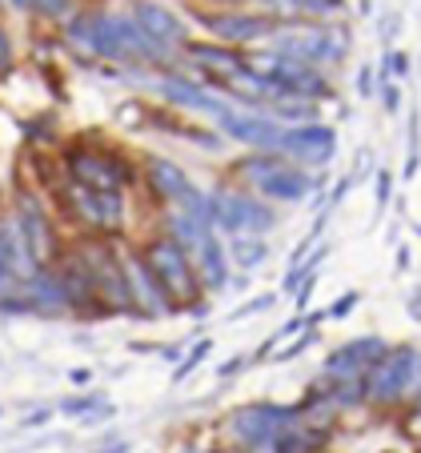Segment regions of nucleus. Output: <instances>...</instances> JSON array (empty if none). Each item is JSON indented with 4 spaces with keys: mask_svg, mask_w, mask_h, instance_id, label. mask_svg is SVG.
Returning <instances> with one entry per match:
<instances>
[{
    "mask_svg": "<svg viewBox=\"0 0 421 453\" xmlns=\"http://www.w3.org/2000/svg\"><path fill=\"white\" fill-rule=\"evenodd\" d=\"M141 249V261L149 265V273L157 277V285L165 289V297L177 305V313H189V317H205L209 313V293L197 277V265L193 257L177 245L165 229H153L137 241Z\"/></svg>",
    "mask_w": 421,
    "mask_h": 453,
    "instance_id": "f257e3e1",
    "label": "nucleus"
},
{
    "mask_svg": "<svg viewBox=\"0 0 421 453\" xmlns=\"http://www.w3.org/2000/svg\"><path fill=\"white\" fill-rule=\"evenodd\" d=\"M60 161L77 185L109 188V193H129L141 185V161L112 141H101L96 133H77L73 141L60 145Z\"/></svg>",
    "mask_w": 421,
    "mask_h": 453,
    "instance_id": "f03ea898",
    "label": "nucleus"
},
{
    "mask_svg": "<svg viewBox=\"0 0 421 453\" xmlns=\"http://www.w3.org/2000/svg\"><path fill=\"white\" fill-rule=\"evenodd\" d=\"M125 237H101V233H73L69 237V249L77 253L80 265H85L104 317H137L129 277H125V261H120V241Z\"/></svg>",
    "mask_w": 421,
    "mask_h": 453,
    "instance_id": "7ed1b4c3",
    "label": "nucleus"
},
{
    "mask_svg": "<svg viewBox=\"0 0 421 453\" xmlns=\"http://www.w3.org/2000/svg\"><path fill=\"white\" fill-rule=\"evenodd\" d=\"M52 209L77 233H101V237H125L129 233V193L88 188L69 177V185L60 188Z\"/></svg>",
    "mask_w": 421,
    "mask_h": 453,
    "instance_id": "20e7f679",
    "label": "nucleus"
},
{
    "mask_svg": "<svg viewBox=\"0 0 421 453\" xmlns=\"http://www.w3.org/2000/svg\"><path fill=\"white\" fill-rule=\"evenodd\" d=\"M12 221H17L20 233V249H25L28 265L41 273V269H52L69 249V237L60 233V221L52 217V205L28 185H12Z\"/></svg>",
    "mask_w": 421,
    "mask_h": 453,
    "instance_id": "39448f33",
    "label": "nucleus"
},
{
    "mask_svg": "<svg viewBox=\"0 0 421 453\" xmlns=\"http://www.w3.org/2000/svg\"><path fill=\"white\" fill-rule=\"evenodd\" d=\"M209 221L225 241L233 237H269L281 229V209L261 201L253 188L241 185H217L209 188Z\"/></svg>",
    "mask_w": 421,
    "mask_h": 453,
    "instance_id": "423d86ee",
    "label": "nucleus"
},
{
    "mask_svg": "<svg viewBox=\"0 0 421 453\" xmlns=\"http://www.w3.org/2000/svg\"><path fill=\"white\" fill-rule=\"evenodd\" d=\"M297 418H301L297 402H293V405H281V402H245V405H237V410L225 413L221 429H225V437H229V445H237V449L273 453L281 429L293 426Z\"/></svg>",
    "mask_w": 421,
    "mask_h": 453,
    "instance_id": "0eeeda50",
    "label": "nucleus"
},
{
    "mask_svg": "<svg viewBox=\"0 0 421 453\" xmlns=\"http://www.w3.org/2000/svg\"><path fill=\"white\" fill-rule=\"evenodd\" d=\"M189 25H197L209 41L233 44V49H261L269 44V36L277 33V20L265 17L261 9H185Z\"/></svg>",
    "mask_w": 421,
    "mask_h": 453,
    "instance_id": "6e6552de",
    "label": "nucleus"
},
{
    "mask_svg": "<svg viewBox=\"0 0 421 453\" xmlns=\"http://www.w3.org/2000/svg\"><path fill=\"white\" fill-rule=\"evenodd\" d=\"M413 353H417V342H397L389 345L386 357L365 369V405L370 410L381 413L405 410V385H410Z\"/></svg>",
    "mask_w": 421,
    "mask_h": 453,
    "instance_id": "1a4fd4ad",
    "label": "nucleus"
},
{
    "mask_svg": "<svg viewBox=\"0 0 421 453\" xmlns=\"http://www.w3.org/2000/svg\"><path fill=\"white\" fill-rule=\"evenodd\" d=\"M217 133L225 141L241 149H257V153H281V137L285 125L277 117H269L265 109H241V104H229L221 117L213 120Z\"/></svg>",
    "mask_w": 421,
    "mask_h": 453,
    "instance_id": "9d476101",
    "label": "nucleus"
},
{
    "mask_svg": "<svg viewBox=\"0 0 421 453\" xmlns=\"http://www.w3.org/2000/svg\"><path fill=\"white\" fill-rule=\"evenodd\" d=\"M180 65L189 73H197L209 88L221 93L233 77L249 69V60H245V49H233V44H221V41H197L193 36L185 49H180Z\"/></svg>",
    "mask_w": 421,
    "mask_h": 453,
    "instance_id": "9b49d317",
    "label": "nucleus"
},
{
    "mask_svg": "<svg viewBox=\"0 0 421 453\" xmlns=\"http://www.w3.org/2000/svg\"><path fill=\"white\" fill-rule=\"evenodd\" d=\"M120 261H125V277H129V293L133 305H137V321H169V317H180L177 305L165 297V289L157 285V277L149 273V265L141 261L137 241H120Z\"/></svg>",
    "mask_w": 421,
    "mask_h": 453,
    "instance_id": "f8f14e48",
    "label": "nucleus"
},
{
    "mask_svg": "<svg viewBox=\"0 0 421 453\" xmlns=\"http://www.w3.org/2000/svg\"><path fill=\"white\" fill-rule=\"evenodd\" d=\"M281 157L313 173H325L337 157V128L329 120H310V125H289L281 137Z\"/></svg>",
    "mask_w": 421,
    "mask_h": 453,
    "instance_id": "ddd939ff",
    "label": "nucleus"
},
{
    "mask_svg": "<svg viewBox=\"0 0 421 453\" xmlns=\"http://www.w3.org/2000/svg\"><path fill=\"white\" fill-rule=\"evenodd\" d=\"M325 180H329V173L301 169V165H293L289 157H281V165H277L253 193H257L261 201H269V205H277V209H297V205H305L313 193H321Z\"/></svg>",
    "mask_w": 421,
    "mask_h": 453,
    "instance_id": "4468645a",
    "label": "nucleus"
},
{
    "mask_svg": "<svg viewBox=\"0 0 421 453\" xmlns=\"http://www.w3.org/2000/svg\"><path fill=\"white\" fill-rule=\"evenodd\" d=\"M389 337L381 334H361V337H349V342L333 345V349L325 353V361H321V377L325 381H349V377H365V369L373 365V361H381L389 353Z\"/></svg>",
    "mask_w": 421,
    "mask_h": 453,
    "instance_id": "2eb2a0df",
    "label": "nucleus"
},
{
    "mask_svg": "<svg viewBox=\"0 0 421 453\" xmlns=\"http://www.w3.org/2000/svg\"><path fill=\"white\" fill-rule=\"evenodd\" d=\"M129 17L137 20L157 44H165V49H172V52H180L193 41L189 17H185L180 9H172L169 0H133Z\"/></svg>",
    "mask_w": 421,
    "mask_h": 453,
    "instance_id": "dca6fc26",
    "label": "nucleus"
},
{
    "mask_svg": "<svg viewBox=\"0 0 421 453\" xmlns=\"http://www.w3.org/2000/svg\"><path fill=\"white\" fill-rule=\"evenodd\" d=\"M52 277H57L60 293H65L69 317H77V321H109L104 309H101V301H96V293H93V281H88L85 265L77 261L73 249H65V257L52 265Z\"/></svg>",
    "mask_w": 421,
    "mask_h": 453,
    "instance_id": "f3484780",
    "label": "nucleus"
},
{
    "mask_svg": "<svg viewBox=\"0 0 421 453\" xmlns=\"http://www.w3.org/2000/svg\"><path fill=\"white\" fill-rule=\"evenodd\" d=\"M193 265H197V277H201V285H205L209 297H217V293H229L233 261H229V245H225L221 233H209L205 245L193 253Z\"/></svg>",
    "mask_w": 421,
    "mask_h": 453,
    "instance_id": "a211bd4d",
    "label": "nucleus"
},
{
    "mask_svg": "<svg viewBox=\"0 0 421 453\" xmlns=\"http://www.w3.org/2000/svg\"><path fill=\"white\" fill-rule=\"evenodd\" d=\"M36 269L28 265L25 249H20V233H17V221H12V209L4 213L0 209V293L12 289L17 281L33 277Z\"/></svg>",
    "mask_w": 421,
    "mask_h": 453,
    "instance_id": "6ab92c4d",
    "label": "nucleus"
},
{
    "mask_svg": "<svg viewBox=\"0 0 421 453\" xmlns=\"http://www.w3.org/2000/svg\"><path fill=\"white\" fill-rule=\"evenodd\" d=\"M161 229L169 233V237L177 241V245L185 249L189 257L205 245L209 233H217L205 217H193V213H185V209H161Z\"/></svg>",
    "mask_w": 421,
    "mask_h": 453,
    "instance_id": "aec40b11",
    "label": "nucleus"
},
{
    "mask_svg": "<svg viewBox=\"0 0 421 453\" xmlns=\"http://www.w3.org/2000/svg\"><path fill=\"white\" fill-rule=\"evenodd\" d=\"M229 245V261H233V273H261V269L269 265V257H273V249H269V237H233L225 241Z\"/></svg>",
    "mask_w": 421,
    "mask_h": 453,
    "instance_id": "412c9836",
    "label": "nucleus"
},
{
    "mask_svg": "<svg viewBox=\"0 0 421 453\" xmlns=\"http://www.w3.org/2000/svg\"><path fill=\"white\" fill-rule=\"evenodd\" d=\"M265 112L281 120L285 128H289V125H310V120H321V104H318V101H305V96H293V93L273 96Z\"/></svg>",
    "mask_w": 421,
    "mask_h": 453,
    "instance_id": "4be33fe9",
    "label": "nucleus"
},
{
    "mask_svg": "<svg viewBox=\"0 0 421 453\" xmlns=\"http://www.w3.org/2000/svg\"><path fill=\"white\" fill-rule=\"evenodd\" d=\"M20 133H25V145H33V149H60L65 145L52 112H36V117L20 120Z\"/></svg>",
    "mask_w": 421,
    "mask_h": 453,
    "instance_id": "5701e85b",
    "label": "nucleus"
},
{
    "mask_svg": "<svg viewBox=\"0 0 421 453\" xmlns=\"http://www.w3.org/2000/svg\"><path fill=\"white\" fill-rule=\"evenodd\" d=\"M421 169V112L410 109L405 112V165H402V180H413Z\"/></svg>",
    "mask_w": 421,
    "mask_h": 453,
    "instance_id": "b1692460",
    "label": "nucleus"
},
{
    "mask_svg": "<svg viewBox=\"0 0 421 453\" xmlns=\"http://www.w3.org/2000/svg\"><path fill=\"white\" fill-rule=\"evenodd\" d=\"M329 397L337 402V410L353 413V410H365V377H349V381H329Z\"/></svg>",
    "mask_w": 421,
    "mask_h": 453,
    "instance_id": "393cba45",
    "label": "nucleus"
},
{
    "mask_svg": "<svg viewBox=\"0 0 421 453\" xmlns=\"http://www.w3.org/2000/svg\"><path fill=\"white\" fill-rule=\"evenodd\" d=\"M413 77V60L405 49H386L381 52V65H378V81H410Z\"/></svg>",
    "mask_w": 421,
    "mask_h": 453,
    "instance_id": "a878e982",
    "label": "nucleus"
},
{
    "mask_svg": "<svg viewBox=\"0 0 421 453\" xmlns=\"http://www.w3.org/2000/svg\"><path fill=\"white\" fill-rule=\"evenodd\" d=\"M149 117H153V104L141 101V96H133V101H120L117 104V125L120 128H133V133H145L149 128Z\"/></svg>",
    "mask_w": 421,
    "mask_h": 453,
    "instance_id": "bb28decb",
    "label": "nucleus"
},
{
    "mask_svg": "<svg viewBox=\"0 0 421 453\" xmlns=\"http://www.w3.org/2000/svg\"><path fill=\"white\" fill-rule=\"evenodd\" d=\"M209 353H213V342H209V337H201L197 345H189V349H185V357H180V365L172 369V381H185L189 373H197V369L209 361Z\"/></svg>",
    "mask_w": 421,
    "mask_h": 453,
    "instance_id": "cd10ccee",
    "label": "nucleus"
},
{
    "mask_svg": "<svg viewBox=\"0 0 421 453\" xmlns=\"http://www.w3.org/2000/svg\"><path fill=\"white\" fill-rule=\"evenodd\" d=\"M394 169L389 165H378V173H373V205H378V217H386V209L394 205Z\"/></svg>",
    "mask_w": 421,
    "mask_h": 453,
    "instance_id": "c85d7f7f",
    "label": "nucleus"
},
{
    "mask_svg": "<svg viewBox=\"0 0 421 453\" xmlns=\"http://www.w3.org/2000/svg\"><path fill=\"white\" fill-rule=\"evenodd\" d=\"M104 394H80V397H65L60 402V413H69V418H93L96 410H104Z\"/></svg>",
    "mask_w": 421,
    "mask_h": 453,
    "instance_id": "c756f323",
    "label": "nucleus"
},
{
    "mask_svg": "<svg viewBox=\"0 0 421 453\" xmlns=\"http://www.w3.org/2000/svg\"><path fill=\"white\" fill-rule=\"evenodd\" d=\"M277 301H281V289H269V293H257V297H249V301H245V305H237V309H233V321H245V317H257V313H269V309H273L277 305Z\"/></svg>",
    "mask_w": 421,
    "mask_h": 453,
    "instance_id": "7c9ffc66",
    "label": "nucleus"
},
{
    "mask_svg": "<svg viewBox=\"0 0 421 453\" xmlns=\"http://www.w3.org/2000/svg\"><path fill=\"white\" fill-rule=\"evenodd\" d=\"M378 101L386 117H397L405 109V93H402V81H381L378 85Z\"/></svg>",
    "mask_w": 421,
    "mask_h": 453,
    "instance_id": "2f4dec72",
    "label": "nucleus"
},
{
    "mask_svg": "<svg viewBox=\"0 0 421 453\" xmlns=\"http://www.w3.org/2000/svg\"><path fill=\"white\" fill-rule=\"evenodd\" d=\"M378 69L373 65H361L357 73H353V93L361 96V101H378Z\"/></svg>",
    "mask_w": 421,
    "mask_h": 453,
    "instance_id": "473e14b6",
    "label": "nucleus"
},
{
    "mask_svg": "<svg viewBox=\"0 0 421 453\" xmlns=\"http://www.w3.org/2000/svg\"><path fill=\"white\" fill-rule=\"evenodd\" d=\"M402 28H405V17L397 9L394 12H381V17H378V36H381V44H386V49H397Z\"/></svg>",
    "mask_w": 421,
    "mask_h": 453,
    "instance_id": "72a5a7b5",
    "label": "nucleus"
},
{
    "mask_svg": "<svg viewBox=\"0 0 421 453\" xmlns=\"http://www.w3.org/2000/svg\"><path fill=\"white\" fill-rule=\"evenodd\" d=\"M353 185H357V180H353V173H341V177L325 188V209H333V213H337V209L345 205V197L353 193Z\"/></svg>",
    "mask_w": 421,
    "mask_h": 453,
    "instance_id": "f704fd0d",
    "label": "nucleus"
},
{
    "mask_svg": "<svg viewBox=\"0 0 421 453\" xmlns=\"http://www.w3.org/2000/svg\"><path fill=\"white\" fill-rule=\"evenodd\" d=\"M361 301H365V293H361V289H345V293H341V301H333V305L325 309L329 321H345V317H349L353 309L361 305Z\"/></svg>",
    "mask_w": 421,
    "mask_h": 453,
    "instance_id": "c9c22d12",
    "label": "nucleus"
},
{
    "mask_svg": "<svg viewBox=\"0 0 421 453\" xmlns=\"http://www.w3.org/2000/svg\"><path fill=\"white\" fill-rule=\"evenodd\" d=\"M12 65H17V41L4 25H0V77H9Z\"/></svg>",
    "mask_w": 421,
    "mask_h": 453,
    "instance_id": "e433bc0d",
    "label": "nucleus"
},
{
    "mask_svg": "<svg viewBox=\"0 0 421 453\" xmlns=\"http://www.w3.org/2000/svg\"><path fill=\"white\" fill-rule=\"evenodd\" d=\"M353 180H365V177H373V173H378V165H373V149H365L361 145L357 153H353Z\"/></svg>",
    "mask_w": 421,
    "mask_h": 453,
    "instance_id": "4c0bfd02",
    "label": "nucleus"
},
{
    "mask_svg": "<svg viewBox=\"0 0 421 453\" xmlns=\"http://www.w3.org/2000/svg\"><path fill=\"white\" fill-rule=\"evenodd\" d=\"M249 365H253V357H249V353H233V357L225 361L221 369H217V377H221V381H225V377H237V373H245V369H249Z\"/></svg>",
    "mask_w": 421,
    "mask_h": 453,
    "instance_id": "58836bf2",
    "label": "nucleus"
},
{
    "mask_svg": "<svg viewBox=\"0 0 421 453\" xmlns=\"http://www.w3.org/2000/svg\"><path fill=\"white\" fill-rule=\"evenodd\" d=\"M394 261H397V265H394V273H397V277H405V273H410V269H413V249L405 245V241L394 249Z\"/></svg>",
    "mask_w": 421,
    "mask_h": 453,
    "instance_id": "ea45409f",
    "label": "nucleus"
},
{
    "mask_svg": "<svg viewBox=\"0 0 421 453\" xmlns=\"http://www.w3.org/2000/svg\"><path fill=\"white\" fill-rule=\"evenodd\" d=\"M197 9H253V0H189Z\"/></svg>",
    "mask_w": 421,
    "mask_h": 453,
    "instance_id": "a19ab883",
    "label": "nucleus"
},
{
    "mask_svg": "<svg viewBox=\"0 0 421 453\" xmlns=\"http://www.w3.org/2000/svg\"><path fill=\"white\" fill-rule=\"evenodd\" d=\"M405 313H410L413 326H421V285H413V289L405 293Z\"/></svg>",
    "mask_w": 421,
    "mask_h": 453,
    "instance_id": "79ce46f5",
    "label": "nucleus"
},
{
    "mask_svg": "<svg viewBox=\"0 0 421 453\" xmlns=\"http://www.w3.org/2000/svg\"><path fill=\"white\" fill-rule=\"evenodd\" d=\"M49 418H52V410H36V413H28V418L20 421V426H25V429H36V426H44Z\"/></svg>",
    "mask_w": 421,
    "mask_h": 453,
    "instance_id": "37998d69",
    "label": "nucleus"
},
{
    "mask_svg": "<svg viewBox=\"0 0 421 453\" xmlns=\"http://www.w3.org/2000/svg\"><path fill=\"white\" fill-rule=\"evenodd\" d=\"M353 12H357V17H373V0H357V9Z\"/></svg>",
    "mask_w": 421,
    "mask_h": 453,
    "instance_id": "c03bdc74",
    "label": "nucleus"
},
{
    "mask_svg": "<svg viewBox=\"0 0 421 453\" xmlns=\"http://www.w3.org/2000/svg\"><path fill=\"white\" fill-rule=\"evenodd\" d=\"M69 381H77V385H85V381H88V369H73V373H69Z\"/></svg>",
    "mask_w": 421,
    "mask_h": 453,
    "instance_id": "a18cd8bd",
    "label": "nucleus"
},
{
    "mask_svg": "<svg viewBox=\"0 0 421 453\" xmlns=\"http://www.w3.org/2000/svg\"><path fill=\"white\" fill-rule=\"evenodd\" d=\"M101 453H129V445H117V449H101Z\"/></svg>",
    "mask_w": 421,
    "mask_h": 453,
    "instance_id": "49530a36",
    "label": "nucleus"
},
{
    "mask_svg": "<svg viewBox=\"0 0 421 453\" xmlns=\"http://www.w3.org/2000/svg\"><path fill=\"white\" fill-rule=\"evenodd\" d=\"M221 453H249V449H237V445H233V449H221Z\"/></svg>",
    "mask_w": 421,
    "mask_h": 453,
    "instance_id": "de8ad7c7",
    "label": "nucleus"
},
{
    "mask_svg": "<svg viewBox=\"0 0 421 453\" xmlns=\"http://www.w3.org/2000/svg\"><path fill=\"white\" fill-rule=\"evenodd\" d=\"M413 237H417V241H421V225H413Z\"/></svg>",
    "mask_w": 421,
    "mask_h": 453,
    "instance_id": "09e8293b",
    "label": "nucleus"
},
{
    "mask_svg": "<svg viewBox=\"0 0 421 453\" xmlns=\"http://www.w3.org/2000/svg\"><path fill=\"white\" fill-rule=\"evenodd\" d=\"M0 4H4V0H0Z\"/></svg>",
    "mask_w": 421,
    "mask_h": 453,
    "instance_id": "8fccbe9b",
    "label": "nucleus"
}]
</instances>
